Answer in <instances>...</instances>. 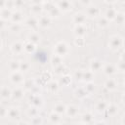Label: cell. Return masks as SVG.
I'll return each instance as SVG.
<instances>
[{"label":"cell","instance_id":"6da1fadb","mask_svg":"<svg viewBox=\"0 0 125 125\" xmlns=\"http://www.w3.org/2000/svg\"><path fill=\"white\" fill-rule=\"evenodd\" d=\"M67 45L64 42H59L56 46H55V52L57 54V56L59 57H62L67 53Z\"/></svg>","mask_w":125,"mask_h":125},{"label":"cell","instance_id":"7a4b0ae2","mask_svg":"<svg viewBox=\"0 0 125 125\" xmlns=\"http://www.w3.org/2000/svg\"><path fill=\"white\" fill-rule=\"evenodd\" d=\"M122 46V39L119 36H113L110 38L109 41V47L112 50H118L120 47Z\"/></svg>","mask_w":125,"mask_h":125},{"label":"cell","instance_id":"3957f363","mask_svg":"<svg viewBox=\"0 0 125 125\" xmlns=\"http://www.w3.org/2000/svg\"><path fill=\"white\" fill-rule=\"evenodd\" d=\"M10 80L12 81V83L14 84H20L23 81V76L21 72L19 71H16V72H13L10 76Z\"/></svg>","mask_w":125,"mask_h":125},{"label":"cell","instance_id":"277c9868","mask_svg":"<svg viewBox=\"0 0 125 125\" xmlns=\"http://www.w3.org/2000/svg\"><path fill=\"white\" fill-rule=\"evenodd\" d=\"M11 50H12V52H13L14 54L19 55V54H21V53L22 52V50H23V45H22L21 43H20V42H16V43H14V44L11 46Z\"/></svg>","mask_w":125,"mask_h":125},{"label":"cell","instance_id":"5b68a950","mask_svg":"<svg viewBox=\"0 0 125 125\" xmlns=\"http://www.w3.org/2000/svg\"><path fill=\"white\" fill-rule=\"evenodd\" d=\"M10 97H12V92H11V90H10L7 86H3V87L1 88V98H2L3 100H6V99H8V98H10Z\"/></svg>","mask_w":125,"mask_h":125},{"label":"cell","instance_id":"8992f818","mask_svg":"<svg viewBox=\"0 0 125 125\" xmlns=\"http://www.w3.org/2000/svg\"><path fill=\"white\" fill-rule=\"evenodd\" d=\"M22 97H23V91L21 88H17L12 92V98L16 101L21 100Z\"/></svg>","mask_w":125,"mask_h":125},{"label":"cell","instance_id":"52a82bcc","mask_svg":"<svg viewBox=\"0 0 125 125\" xmlns=\"http://www.w3.org/2000/svg\"><path fill=\"white\" fill-rule=\"evenodd\" d=\"M65 112H66V114H67L69 117H74V116L77 115L78 108H77L75 105H69L68 107H66Z\"/></svg>","mask_w":125,"mask_h":125},{"label":"cell","instance_id":"ba28073f","mask_svg":"<svg viewBox=\"0 0 125 125\" xmlns=\"http://www.w3.org/2000/svg\"><path fill=\"white\" fill-rule=\"evenodd\" d=\"M19 115H20V110L17 107H12L8 110L7 116H9L10 118H17Z\"/></svg>","mask_w":125,"mask_h":125},{"label":"cell","instance_id":"9c48e42d","mask_svg":"<svg viewBox=\"0 0 125 125\" xmlns=\"http://www.w3.org/2000/svg\"><path fill=\"white\" fill-rule=\"evenodd\" d=\"M90 67L93 71H96V70H99L101 67H102V63L99 60H93L91 61V63H90Z\"/></svg>","mask_w":125,"mask_h":125},{"label":"cell","instance_id":"30bf717a","mask_svg":"<svg viewBox=\"0 0 125 125\" xmlns=\"http://www.w3.org/2000/svg\"><path fill=\"white\" fill-rule=\"evenodd\" d=\"M54 110H55V112H56V113L61 114V113L65 112L66 107H65V105H64L63 104H56V105H55Z\"/></svg>","mask_w":125,"mask_h":125},{"label":"cell","instance_id":"8fae6325","mask_svg":"<svg viewBox=\"0 0 125 125\" xmlns=\"http://www.w3.org/2000/svg\"><path fill=\"white\" fill-rule=\"evenodd\" d=\"M49 120H50L53 124H57V123L60 122L61 117H60V115H59L58 113L52 112V113H50V115H49Z\"/></svg>","mask_w":125,"mask_h":125},{"label":"cell","instance_id":"7c38bea8","mask_svg":"<svg viewBox=\"0 0 125 125\" xmlns=\"http://www.w3.org/2000/svg\"><path fill=\"white\" fill-rule=\"evenodd\" d=\"M104 86H105V88L108 89L109 91H112V90H114V89L116 88V82H115V80H113V79H108V80L105 82Z\"/></svg>","mask_w":125,"mask_h":125},{"label":"cell","instance_id":"4fadbf2b","mask_svg":"<svg viewBox=\"0 0 125 125\" xmlns=\"http://www.w3.org/2000/svg\"><path fill=\"white\" fill-rule=\"evenodd\" d=\"M20 66H21V63H20L18 61H12V62H10V64H9L10 69H11L12 71H14V72L18 71V69H20Z\"/></svg>","mask_w":125,"mask_h":125},{"label":"cell","instance_id":"5bb4252c","mask_svg":"<svg viewBox=\"0 0 125 125\" xmlns=\"http://www.w3.org/2000/svg\"><path fill=\"white\" fill-rule=\"evenodd\" d=\"M104 71L105 74L107 75H111L115 72V67L112 65V64H106L104 67Z\"/></svg>","mask_w":125,"mask_h":125},{"label":"cell","instance_id":"9a60e30c","mask_svg":"<svg viewBox=\"0 0 125 125\" xmlns=\"http://www.w3.org/2000/svg\"><path fill=\"white\" fill-rule=\"evenodd\" d=\"M85 31H86V29H85L84 26H82V25H78V26H76V28H75V34H76L78 37H82V36L85 34Z\"/></svg>","mask_w":125,"mask_h":125},{"label":"cell","instance_id":"2e32d148","mask_svg":"<svg viewBox=\"0 0 125 125\" xmlns=\"http://www.w3.org/2000/svg\"><path fill=\"white\" fill-rule=\"evenodd\" d=\"M97 110L98 111H104V110H105L106 108H107V104L105 103V102H104V101H101L98 104H97Z\"/></svg>","mask_w":125,"mask_h":125},{"label":"cell","instance_id":"e0dca14e","mask_svg":"<svg viewBox=\"0 0 125 125\" xmlns=\"http://www.w3.org/2000/svg\"><path fill=\"white\" fill-rule=\"evenodd\" d=\"M23 49H24L26 52H28V53H31V52H33V51H34L35 47H34V44H33V43H31V42H28V43H26V44L23 46Z\"/></svg>","mask_w":125,"mask_h":125},{"label":"cell","instance_id":"ac0fdd59","mask_svg":"<svg viewBox=\"0 0 125 125\" xmlns=\"http://www.w3.org/2000/svg\"><path fill=\"white\" fill-rule=\"evenodd\" d=\"M83 80L87 81V82H90L92 79H93V73L91 71H86V72H83Z\"/></svg>","mask_w":125,"mask_h":125},{"label":"cell","instance_id":"d6986e66","mask_svg":"<svg viewBox=\"0 0 125 125\" xmlns=\"http://www.w3.org/2000/svg\"><path fill=\"white\" fill-rule=\"evenodd\" d=\"M29 42H31V43H33V44L35 45L36 43L39 42V36H38L37 34H35V33H32V34L29 36Z\"/></svg>","mask_w":125,"mask_h":125},{"label":"cell","instance_id":"ffe728a7","mask_svg":"<svg viewBox=\"0 0 125 125\" xmlns=\"http://www.w3.org/2000/svg\"><path fill=\"white\" fill-rule=\"evenodd\" d=\"M106 109H107V111H108V114H110V115H114V114L118 111V107L115 106V105H109Z\"/></svg>","mask_w":125,"mask_h":125},{"label":"cell","instance_id":"44dd1931","mask_svg":"<svg viewBox=\"0 0 125 125\" xmlns=\"http://www.w3.org/2000/svg\"><path fill=\"white\" fill-rule=\"evenodd\" d=\"M92 119H93V117H92V115L90 113H85L82 116V120H83L84 123H90L92 121Z\"/></svg>","mask_w":125,"mask_h":125},{"label":"cell","instance_id":"7402d4cb","mask_svg":"<svg viewBox=\"0 0 125 125\" xmlns=\"http://www.w3.org/2000/svg\"><path fill=\"white\" fill-rule=\"evenodd\" d=\"M52 62H53V64H55L56 66L61 65V64H62V59H61V57H59V56H57V55H56V56L53 58Z\"/></svg>","mask_w":125,"mask_h":125},{"label":"cell","instance_id":"603a6c76","mask_svg":"<svg viewBox=\"0 0 125 125\" xmlns=\"http://www.w3.org/2000/svg\"><path fill=\"white\" fill-rule=\"evenodd\" d=\"M37 114H38V110H37V107H35V106H33L32 108H30L28 110V115L31 116L32 118L35 117V116H38Z\"/></svg>","mask_w":125,"mask_h":125},{"label":"cell","instance_id":"cb8c5ba5","mask_svg":"<svg viewBox=\"0 0 125 125\" xmlns=\"http://www.w3.org/2000/svg\"><path fill=\"white\" fill-rule=\"evenodd\" d=\"M48 88H49V90H50V91L55 92V91H57V90H58V84H57V83H55V82H50V83L48 84Z\"/></svg>","mask_w":125,"mask_h":125},{"label":"cell","instance_id":"d4e9b609","mask_svg":"<svg viewBox=\"0 0 125 125\" xmlns=\"http://www.w3.org/2000/svg\"><path fill=\"white\" fill-rule=\"evenodd\" d=\"M75 93H76V96L79 97V98H83V97H85L87 95V91L84 90V89H79Z\"/></svg>","mask_w":125,"mask_h":125},{"label":"cell","instance_id":"484cf974","mask_svg":"<svg viewBox=\"0 0 125 125\" xmlns=\"http://www.w3.org/2000/svg\"><path fill=\"white\" fill-rule=\"evenodd\" d=\"M41 122H42L41 118H40L39 116H35V117H33L32 120H31V125H40Z\"/></svg>","mask_w":125,"mask_h":125},{"label":"cell","instance_id":"4316f807","mask_svg":"<svg viewBox=\"0 0 125 125\" xmlns=\"http://www.w3.org/2000/svg\"><path fill=\"white\" fill-rule=\"evenodd\" d=\"M75 22L76 23H78L79 25L81 24V23H83V21H84V18H83V16L82 15H76V17H75Z\"/></svg>","mask_w":125,"mask_h":125},{"label":"cell","instance_id":"83f0119b","mask_svg":"<svg viewBox=\"0 0 125 125\" xmlns=\"http://www.w3.org/2000/svg\"><path fill=\"white\" fill-rule=\"evenodd\" d=\"M28 68H29V64H28L27 62H22L21 63L20 69H21V71H26V70H28Z\"/></svg>","mask_w":125,"mask_h":125},{"label":"cell","instance_id":"f1b7e54d","mask_svg":"<svg viewBox=\"0 0 125 125\" xmlns=\"http://www.w3.org/2000/svg\"><path fill=\"white\" fill-rule=\"evenodd\" d=\"M21 14H19V13H16L12 16V20L14 22H19L21 21Z\"/></svg>","mask_w":125,"mask_h":125},{"label":"cell","instance_id":"f546056e","mask_svg":"<svg viewBox=\"0 0 125 125\" xmlns=\"http://www.w3.org/2000/svg\"><path fill=\"white\" fill-rule=\"evenodd\" d=\"M39 23H40V25H41V26L46 27V26L49 24V20H48L47 18H43V19H41V20H40Z\"/></svg>","mask_w":125,"mask_h":125},{"label":"cell","instance_id":"4dcf8cb0","mask_svg":"<svg viewBox=\"0 0 125 125\" xmlns=\"http://www.w3.org/2000/svg\"><path fill=\"white\" fill-rule=\"evenodd\" d=\"M94 86H95L94 84H92V83H90V82H89V83L87 84V86H86V91H87V93L92 92V91L94 90V88H95Z\"/></svg>","mask_w":125,"mask_h":125},{"label":"cell","instance_id":"1f68e13d","mask_svg":"<svg viewBox=\"0 0 125 125\" xmlns=\"http://www.w3.org/2000/svg\"><path fill=\"white\" fill-rule=\"evenodd\" d=\"M118 68H119V70H121V71H125V62L124 61H120L119 62V63H118Z\"/></svg>","mask_w":125,"mask_h":125},{"label":"cell","instance_id":"d6a6232c","mask_svg":"<svg viewBox=\"0 0 125 125\" xmlns=\"http://www.w3.org/2000/svg\"><path fill=\"white\" fill-rule=\"evenodd\" d=\"M107 21L106 20H101L100 21H99V25L100 26H103V27H104V26H106L107 25Z\"/></svg>","mask_w":125,"mask_h":125},{"label":"cell","instance_id":"836d02e7","mask_svg":"<svg viewBox=\"0 0 125 125\" xmlns=\"http://www.w3.org/2000/svg\"><path fill=\"white\" fill-rule=\"evenodd\" d=\"M75 43H76L77 45H83V39H82L81 37H78V38L76 39Z\"/></svg>","mask_w":125,"mask_h":125},{"label":"cell","instance_id":"e575fe53","mask_svg":"<svg viewBox=\"0 0 125 125\" xmlns=\"http://www.w3.org/2000/svg\"><path fill=\"white\" fill-rule=\"evenodd\" d=\"M26 23H27L28 25H32V26H33V25H35V23H36V22H35L33 20H32V21H31V20H28V21H26Z\"/></svg>","mask_w":125,"mask_h":125},{"label":"cell","instance_id":"d590c367","mask_svg":"<svg viewBox=\"0 0 125 125\" xmlns=\"http://www.w3.org/2000/svg\"><path fill=\"white\" fill-rule=\"evenodd\" d=\"M121 60L125 62V52H123V53H122V55H121Z\"/></svg>","mask_w":125,"mask_h":125},{"label":"cell","instance_id":"8d00e7d4","mask_svg":"<svg viewBox=\"0 0 125 125\" xmlns=\"http://www.w3.org/2000/svg\"><path fill=\"white\" fill-rule=\"evenodd\" d=\"M96 125H106V124H105L104 122H98Z\"/></svg>","mask_w":125,"mask_h":125},{"label":"cell","instance_id":"74e56055","mask_svg":"<svg viewBox=\"0 0 125 125\" xmlns=\"http://www.w3.org/2000/svg\"><path fill=\"white\" fill-rule=\"evenodd\" d=\"M17 125H27V124H26L25 122H19Z\"/></svg>","mask_w":125,"mask_h":125},{"label":"cell","instance_id":"f35d334b","mask_svg":"<svg viewBox=\"0 0 125 125\" xmlns=\"http://www.w3.org/2000/svg\"><path fill=\"white\" fill-rule=\"evenodd\" d=\"M122 124L123 125H125V115L123 116V118H122Z\"/></svg>","mask_w":125,"mask_h":125},{"label":"cell","instance_id":"ab89813d","mask_svg":"<svg viewBox=\"0 0 125 125\" xmlns=\"http://www.w3.org/2000/svg\"><path fill=\"white\" fill-rule=\"evenodd\" d=\"M122 100H123V103L125 104V94H124V96H123V98H122Z\"/></svg>","mask_w":125,"mask_h":125}]
</instances>
